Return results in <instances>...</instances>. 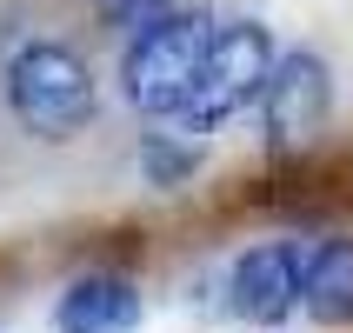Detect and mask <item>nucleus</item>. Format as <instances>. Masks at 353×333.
<instances>
[{
	"instance_id": "7",
	"label": "nucleus",
	"mask_w": 353,
	"mask_h": 333,
	"mask_svg": "<svg viewBox=\"0 0 353 333\" xmlns=\"http://www.w3.org/2000/svg\"><path fill=\"white\" fill-rule=\"evenodd\" d=\"M300 307L320 327H353V240H314L307 247V274H300Z\"/></svg>"
},
{
	"instance_id": "2",
	"label": "nucleus",
	"mask_w": 353,
	"mask_h": 333,
	"mask_svg": "<svg viewBox=\"0 0 353 333\" xmlns=\"http://www.w3.org/2000/svg\"><path fill=\"white\" fill-rule=\"evenodd\" d=\"M207 47H214V34H207V20L200 14H167L154 20L147 34H134V47H127V60H120V87H127V100H134L140 114H174L187 107V94H194L200 67H207Z\"/></svg>"
},
{
	"instance_id": "4",
	"label": "nucleus",
	"mask_w": 353,
	"mask_h": 333,
	"mask_svg": "<svg viewBox=\"0 0 353 333\" xmlns=\"http://www.w3.org/2000/svg\"><path fill=\"white\" fill-rule=\"evenodd\" d=\"M327 114H334V74H327V60H320V54L274 60L267 94H260L267 140H274V147H307V140L327 127Z\"/></svg>"
},
{
	"instance_id": "6",
	"label": "nucleus",
	"mask_w": 353,
	"mask_h": 333,
	"mask_svg": "<svg viewBox=\"0 0 353 333\" xmlns=\"http://www.w3.org/2000/svg\"><path fill=\"white\" fill-rule=\"evenodd\" d=\"M140 287L120 274H80L54 307V333H134L140 327Z\"/></svg>"
},
{
	"instance_id": "8",
	"label": "nucleus",
	"mask_w": 353,
	"mask_h": 333,
	"mask_svg": "<svg viewBox=\"0 0 353 333\" xmlns=\"http://www.w3.org/2000/svg\"><path fill=\"white\" fill-rule=\"evenodd\" d=\"M194 167H200V147H194V140L154 134L147 147H140V174L154 180V187H187V180H194Z\"/></svg>"
},
{
	"instance_id": "3",
	"label": "nucleus",
	"mask_w": 353,
	"mask_h": 333,
	"mask_svg": "<svg viewBox=\"0 0 353 333\" xmlns=\"http://www.w3.org/2000/svg\"><path fill=\"white\" fill-rule=\"evenodd\" d=\"M267 74H274V47H267V27L240 20V27H220L214 47H207V67H200L194 94L180 107V127L187 134H214L220 120H234L240 107H254L267 94Z\"/></svg>"
},
{
	"instance_id": "1",
	"label": "nucleus",
	"mask_w": 353,
	"mask_h": 333,
	"mask_svg": "<svg viewBox=\"0 0 353 333\" xmlns=\"http://www.w3.org/2000/svg\"><path fill=\"white\" fill-rule=\"evenodd\" d=\"M7 107H14V120L27 134L60 140L94 114V74H87V60L74 47L34 40V47H20L7 60Z\"/></svg>"
},
{
	"instance_id": "9",
	"label": "nucleus",
	"mask_w": 353,
	"mask_h": 333,
	"mask_svg": "<svg viewBox=\"0 0 353 333\" xmlns=\"http://www.w3.org/2000/svg\"><path fill=\"white\" fill-rule=\"evenodd\" d=\"M94 14L107 20V27H120V34H147L154 20L174 14V0H94Z\"/></svg>"
},
{
	"instance_id": "5",
	"label": "nucleus",
	"mask_w": 353,
	"mask_h": 333,
	"mask_svg": "<svg viewBox=\"0 0 353 333\" xmlns=\"http://www.w3.org/2000/svg\"><path fill=\"white\" fill-rule=\"evenodd\" d=\"M300 274H307V247L300 240H260L227 274V307L240 320H254V327H280L300 307Z\"/></svg>"
}]
</instances>
